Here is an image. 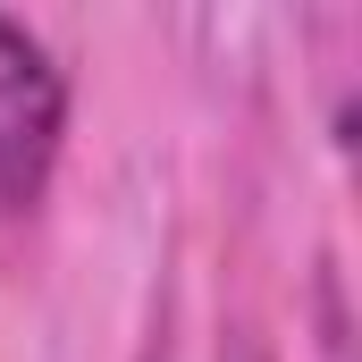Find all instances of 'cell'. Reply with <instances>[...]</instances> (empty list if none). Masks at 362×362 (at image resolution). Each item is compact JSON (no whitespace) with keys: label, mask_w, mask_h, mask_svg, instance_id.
Returning <instances> with one entry per match:
<instances>
[{"label":"cell","mask_w":362,"mask_h":362,"mask_svg":"<svg viewBox=\"0 0 362 362\" xmlns=\"http://www.w3.org/2000/svg\"><path fill=\"white\" fill-rule=\"evenodd\" d=\"M68 144V76L34 25L0 17V211H34Z\"/></svg>","instance_id":"cell-1"}]
</instances>
